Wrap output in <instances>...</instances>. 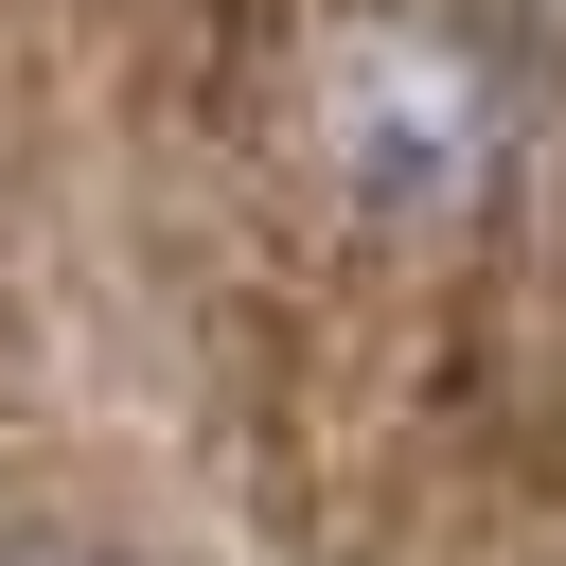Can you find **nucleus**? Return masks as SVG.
Listing matches in <instances>:
<instances>
[{"label":"nucleus","mask_w":566,"mask_h":566,"mask_svg":"<svg viewBox=\"0 0 566 566\" xmlns=\"http://www.w3.org/2000/svg\"><path fill=\"white\" fill-rule=\"evenodd\" d=\"M548 212V53L513 0H283L248 53V248L265 371L389 442L495 336Z\"/></svg>","instance_id":"nucleus-1"},{"label":"nucleus","mask_w":566,"mask_h":566,"mask_svg":"<svg viewBox=\"0 0 566 566\" xmlns=\"http://www.w3.org/2000/svg\"><path fill=\"white\" fill-rule=\"evenodd\" d=\"M0 566H142L124 531H53V513H0Z\"/></svg>","instance_id":"nucleus-2"}]
</instances>
